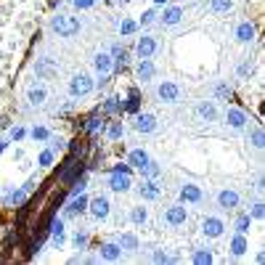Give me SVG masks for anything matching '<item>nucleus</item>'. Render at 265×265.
I'll use <instances>...</instances> for the list:
<instances>
[{
	"label": "nucleus",
	"mask_w": 265,
	"mask_h": 265,
	"mask_svg": "<svg viewBox=\"0 0 265 265\" xmlns=\"http://www.w3.org/2000/svg\"><path fill=\"white\" fill-rule=\"evenodd\" d=\"M196 117L207 122V125H215L217 120H220V112H217L215 101H199L196 103Z\"/></svg>",
	"instance_id": "14"
},
{
	"label": "nucleus",
	"mask_w": 265,
	"mask_h": 265,
	"mask_svg": "<svg viewBox=\"0 0 265 265\" xmlns=\"http://www.w3.org/2000/svg\"><path fill=\"white\" fill-rule=\"evenodd\" d=\"M109 56H112V61H114V69H117V67H125L127 50L122 48V45H112V48H109Z\"/></svg>",
	"instance_id": "32"
},
{
	"label": "nucleus",
	"mask_w": 265,
	"mask_h": 265,
	"mask_svg": "<svg viewBox=\"0 0 265 265\" xmlns=\"http://www.w3.org/2000/svg\"><path fill=\"white\" fill-rule=\"evenodd\" d=\"M191 263L193 265H212L215 263V252L210 247H196V249H191Z\"/></svg>",
	"instance_id": "24"
},
{
	"label": "nucleus",
	"mask_w": 265,
	"mask_h": 265,
	"mask_svg": "<svg viewBox=\"0 0 265 265\" xmlns=\"http://www.w3.org/2000/svg\"><path fill=\"white\" fill-rule=\"evenodd\" d=\"M236 74H239V77H247V74H252V64H249V61H244L241 67L236 69Z\"/></svg>",
	"instance_id": "50"
},
{
	"label": "nucleus",
	"mask_w": 265,
	"mask_h": 265,
	"mask_svg": "<svg viewBox=\"0 0 265 265\" xmlns=\"http://www.w3.org/2000/svg\"><path fill=\"white\" fill-rule=\"evenodd\" d=\"M249 217H252V220H263V217H265V204H263V202H255V204H252V207H249Z\"/></svg>",
	"instance_id": "43"
},
{
	"label": "nucleus",
	"mask_w": 265,
	"mask_h": 265,
	"mask_svg": "<svg viewBox=\"0 0 265 265\" xmlns=\"http://www.w3.org/2000/svg\"><path fill=\"white\" fill-rule=\"evenodd\" d=\"M98 257L106 263H120L122 257H125V249L117 244V239H114V241H103L101 249H98Z\"/></svg>",
	"instance_id": "16"
},
{
	"label": "nucleus",
	"mask_w": 265,
	"mask_h": 265,
	"mask_svg": "<svg viewBox=\"0 0 265 265\" xmlns=\"http://www.w3.org/2000/svg\"><path fill=\"white\" fill-rule=\"evenodd\" d=\"M159 193H162V189H159L157 180H144V183L138 186V196L144 199V202H157Z\"/></svg>",
	"instance_id": "21"
},
{
	"label": "nucleus",
	"mask_w": 265,
	"mask_h": 265,
	"mask_svg": "<svg viewBox=\"0 0 265 265\" xmlns=\"http://www.w3.org/2000/svg\"><path fill=\"white\" fill-rule=\"evenodd\" d=\"M151 3H154V5H167L170 0H151Z\"/></svg>",
	"instance_id": "53"
},
{
	"label": "nucleus",
	"mask_w": 265,
	"mask_h": 265,
	"mask_svg": "<svg viewBox=\"0 0 265 265\" xmlns=\"http://www.w3.org/2000/svg\"><path fill=\"white\" fill-rule=\"evenodd\" d=\"M154 74H157L154 61L151 59H138V64H135V77H138L141 82H151Z\"/></svg>",
	"instance_id": "20"
},
{
	"label": "nucleus",
	"mask_w": 265,
	"mask_h": 265,
	"mask_svg": "<svg viewBox=\"0 0 265 265\" xmlns=\"http://www.w3.org/2000/svg\"><path fill=\"white\" fill-rule=\"evenodd\" d=\"M72 5H74V8H80V11H90L96 5V0H72Z\"/></svg>",
	"instance_id": "47"
},
{
	"label": "nucleus",
	"mask_w": 265,
	"mask_h": 265,
	"mask_svg": "<svg viewBox=\"0 0 265 265\" xmlns=\"http://www.w3.org/2000/svg\"><path fill=\"white\" fill-rule=\"evenodd\" d=\"M103 127H106V122H103L101 117H88V120H85V133H88V135L101 133Z\"/></svg>",
	"instance_id": "37"
},
{
	"label": "nucleus",
	"mask_w": 265,
	"mask_h": 265,
	"mask_svg": "<svg viewBox=\"0 0 265 265\" xmlns=\"http://www.w3.org/2000/svg\"><path fill=\"white\" fill-rule=\"evenodd\" d=\"M249 228H252L249 212H241V215L236 217V223H234V231H236V234H249Z\"/></svg>",
	"instance_id": "34"
},
{
	"label": "nucleus",
	"mask_w": 265,
	"mask_h": 265,
	"mask_svg": "<svg viewBox=\"0 0 265 265\" xmlns=\"http://www.w3.org/2000/svg\"><path fill=\"white\" fill-rule=\"evenodd\" d=\"M231 257H244L249 252V239L247 234H234V239H231Z\"/></svg>",
	"instance_id": "23"
},
{
	"label": "nucleus",
	"mask_w": 265,
	"mask_h": 265,
	"mask_svg": "<svg viewBox=\"0 0 265 265\" xmlns=\"http://www.w3.org/2000/svg\"><path fill=\"white\" fill-rule=\"evenodd\" d=\"M5 148H8V138H0V154H3Z\"/></svg>",
	"instance_id": "52"
},
{
	"label": "nucleus",
	"mask_w": 265,
	"mask_h": 265,
	"mask_svg": "<svg viewBox=\"0 0 265 265\" xmlns=\"http://www.w3.org/2000/svg\"><path fill=\"white\" fill-rule=\"evenodd\" d=\"M50 69H53V64H50L48 59L37 61V74H45V72H50Z\"/></svg>",
	"instance_id": "49"
},
{
	"label": "nucleus",
	"mask_w": 265,
	"mask_h": 265,
	"mask_svg": "<svg viewBox=\"0 0 265 265\" xmlns=\"http://www.w3.org/2000/svg\"><path fill=\"white\" fill-rule=\"evenodd\" d=\"M183 16H186V11L180 8V5H165V11L157 16V22L167 29V27H178V24L183 22Z\"/></svg>",
	"instance_id": "12"
},
{
	"label": "nucleus",
	"mask_w": 265,
	"mask_h": 265,
	"mask_svg": "<svg viewBox=\"0 0 265 265\" xmlns=\"http://www.w3.org/2000/svg\"><path fill=\"white\" fill-rule=\"evenodd\" d=\"M114 3H130V0H114Z\"/></svg>",
	"instance_id": "54"
},
{
	"label": "nucleus",
	"mask_w": 265,
	"mask_h": 265,
	"mask_svg": "<svg viewBox=\"0 0 265 265\" xmlns=\"http://www.w3.org/2000/svg\"><path fill=\"white\" fill-rule=\"evenodd\" d=\"M148 159H151V154H148L146 148H133V151L127 154V165H130L133 170H141V167H144Z\"/></svg>",
	"instance_id": "27"
},
{
	"label": "nucleus",
	"mask_w": 265,
	"mask_h": 265,
	"mask_svg": "<svg viewBox=\"0 0 265 265\" xmlns=\"http://www.w3.org/2000/svg\"><path fill=\"white\" fill-rule=\"evenodd\" d=\"M64 217H50V223H48V236H50V244L53 247H61L64 244V239H67V234H64Z\"/></svg>",
	"instance_id": "19"
},
{
	"label": "nucleus",
	"mask_w": 265,
	"mask_h": 265,
	"mask_svg": "<svg viewBox=\"0 0 265 265\" xmlns=\"http://www.w3.org/2000/svg\"><path fill=\"white\" fill-rule=\"evenodd\" d=\"M125 112H130V114H135V112H141V93L138 90H130L127 93V101H125Z\"/></svg>",
	"instance_id": "33"
},
{
	"label": "nucleus",
	"mask_w": 265,
	"mask_h": 265,
	"mask_svg": "<svg viewBox=\"0 0 265 265\" xmlns=\"http://www.w3.org/2000/svg\"><path fill=\"white\" fill-rule=\"evenodd\" d=\"M130 223L133 225H146L148 223V210L144 204H138V207H133V210H130Z\"/></svg>",
	"instance_id": "31"
},
{
	"label": "nucleus",
	"mask_w": 265,
	"mask_h": 265,
	"mask_svg": "<svg viewBox=\"0 0 265 265\" xmlns=\"http://www.w3.org/2000/svg\"><path fill=\"white\" fill-rule=\"evenodd\" d=\"M151 263H178V255H170L165 247H154L151 249Z\"/></svg>",
	"instance_id": "30"
},
{
	"label": "nucleus",
	"mask_w": 265,
	"mask_h": 265,
	"mask_svg": "<svg viewBox=\"0 0 265 265\" xmlns=\"http://www.w3.org/2000/svg\"><path fill=\"white\" fill-rule=\"evenodd\" d=\"M24 135H27V130H24L22 125H16L8 130V141H24Z\"/></svg>",
	"instance_id": "46"
},
{
	"label": "nucleus",
	"mask_w": 265,
	"mask_h": 265,
	"mask_svg": "<svg viewBox=\"0 0 265 265\" xmlns=\"http://www.w3.org/2000/svg\"><path fill=\"white\" fill-rule=\"evenodd\" d=\"M29 135H32L35 141H48V138H50V133H48V127H45V125H35Z\"/></svg>",
	"instance_id": "44"
},
{
	"label": "nucleus",
	"mask_w": 265,
	"mask_h": 265,
	"mask_svg": "<svg viewBox=\"0 0 265 265\" xmlns=\"http://www.w3.org/2000/svg\"><path fill=\"white\" fill-rule=\"evenodd\" d=\"M202 199H204V191H202V186H199V183H193V180L180 183L178 202H183V204H202Z\"/></svg>",
	"instance_id": "5"
},
{
	"label": "nucleus",
	"mask_w": 265,
	"mask_h": 265,
	"mask_svg": "<svg viewBox=\"0 0 265 265\" xmlns=\"http://www.w3.org/2000/svg\"><path fill=\"white\" fill-rule=\"evenodd\" d=\"M223 120H225V125H228L231 130H244V127H247V122H249L247 112H244V109H239V106H228V109H225Z\"/></svg>",
	"instance_id": "11"
},
{
	"label": "nucleus",
	"mask_w": 265,
	"mask_h": 265,
	"mask_svg": "<svg viewBox=\"0 0 265 265\" xmlns=\"http://www.w3.org/2000/svg\"><path fill=\"white\" fill-rule=\"evenodd\" d=\"M24 202H27V189H16V191H11V196H8V204H16V207H22Z\"/></svg>",
	"instance_id": "41"
},
{
	"label": "nucleus",
	"mask_w": 265,
	"mask_h": 265,
	"mask_svg": "<svg viewBox=\"0 0 265 265\" xmlns=\"http://www.w3.org/2000/svg\"><path fill=\"white\" fill-rule=\"evenodd\" d=\"M247 141H249V146L255 148V151H263V148H265V133H263V127H252V133L247 135Z\"/></svg>",
	"instance_id": "29"
},
{
	"label": "nucleus",
	"mask_w": 265,
	"mask_h": 265,
	"mask_svg": "<svg viewBox=\"0 0 265 265\" xmlns=\"http://www.w3.org/2000/svg\"><path fill=\"white\" fill-rule=\"evenodd\" d=\"M109 189H112L114 193H127L133 189L130 172H109Z\"/></svg>",
	"instance_id": "15"
},
{
	"label": "nucleus",
	"mask_w": 265,
	"mask_h": 265,
	"mask_svg": "<svg viewBox=\"0 0 265 265\" xmlns=\"http://www.w3.org/2000/svg\"><path fill=\"white\" fill-rule=\"evenodd\" d=\"M106 138L109 141H122L125 138V125H122V122H112V125L106 127Z\"/></svg>",
	"instance_id": "36"
},
{
	"label": "nucleus",
	"mask_w": 265,
	"mask_h": 265,
	"mask_svg": "<svg viewBox=\"0 0 265 265\" xmlns=\"http://www.w3.org/2000/svg\"><path fill=\"white\" fill-rule=\"evenodd\" d=\"M101 112H103V114H109V117H117V114L125 112V101H122L120 96H112V98H106V101H103Z\"/></svg>",
	"instance_id": "26"
},
{
	"label": "nucleus",
	"mask_w": 265,
	"mask_h": 265,
	"mask_svg": "<svg viewBox=\"0 0 265 265\" xmlns=\"http://www.w3.org/2000/svg\"><path fill=\"white\" fill-rule=\"evenodd\" d=\"M225 234V220L217 215H207L202 220V236L204 239H220Z\"/></svg>",
	"instance_id": "9"
},
{
	"label": "nucleus",
	"mask_w": 265,
	"mask_h": 265,
	"mask_svg": "<svg viewBox=\"0 0 265 265\" xmlns=\"http://www.w3.org/2000/svg\"><path fill=\"white\" fill-rule=\"evenodd\" d=\"M88 239H90V236L85 234V231H77V234H74V247L82 252V249L88 247Z\"/></svg>",
	"instance_id": "45"
},
{
	"label": "nucleus",
	"mask_w": 265,
	"mask_h": 265,
	"mask_svg": "<svg viewBox=\"0 0 265 265\" xmlns=\"http://www.w3.org/2000/svg\"><path fill=\"white\" fill-rule=\"evenodd\" d=\"M215 204L220 207V210L231 212V210H236V207L241 204V193H239L236 189H220L215 193Z\"/></svg>",
	"instance_id": "8"
},
{
	"label": "nucleus",
	"mask_w": 265,
	"mask_h": 265,
	"mask_svg": "<svg viewBox=\"0 0 265 265\" xmlns=\"http://www.w3.org/2000/svg\"><path fill=\"white\" fill-rule=\"evenodd\" d=\"M80 19L72 16V14H56L53 19H50V29L56 32L59 37H74L77 32H80Z\"/></svg>",
	"instance_id": "1"
},
{
	"label": "nucleus",
	"mask_w": 265,
	"mask_h": 265,
	"mask_svg": "<svg viewBox=\"0 0 265 265\" xmlns=\"http://www.w3.org/2000/svg\"><path fill=\"white\" fill-rule=\"evenodd\" d=\"M27 101L32 103V106H43V103L48 101V88L40 85V82L29 85V90H27Z\"/></svg>",
	"instance_id": "22"
},
{
	"label": "nucleus",
	"mask_w": 265,
	"mask_h": 265,
	"mask_svg": "<svg viewBox=\"0 0 265 265\" xmlns=\"http://www.w3.org/2000/svg\"><path fill=\"white\" fill-rule=\"evenodd\" d=\"M165 223L170 225V228H180V225L189 223V210H186V204L175 202V204L167 207V210H165Z\"/></svg>",
	"instance_id": "6"
},
{
	"label": "nucleus",
	"mask_w": 265,
	"mask_h": 265,
	"mask_svg": "<svg viewBox=\"0 0 265 265\" xmlns=\"http://www.w3.org/2000/svg\"><path fill=\"white\" fill-rule=\"evenodd\" d=\"M255 37H257V27L252 22H239L236 24V29H234V40L239 45H249V43H255Z\"/></svg>",
	"instance_id": "13"
},
{
	"label": "nucleus",
	"mask_w": 265,
	"mask_h": 265,
	"mask_svg": "<svg viewBox=\"0 0 265 265\" xmlns=\"http://www.w3.org/2000/svg\"><path fill=\"white\" fill-rule=\"evenodd\" d=\"M154 96H157V101H162V103H180L183 88H180L175 80H162L157 88H154Z\"/></svg>",
	"instance_id": "4"
},
{
	"label": "nucleus",
	"mask_w": 265,
	"mask_h": 265,
	"mask_svg": "<svg viewBox=\"0 0 265 265\" xmlns=\"http://www.w3.org/2000/svg\"><path fill=\"white\" fill-rule=\"evenodd\" d=\"M154 53H157V37L154 35L138 37V43H135V56H138V59H151Z\"/></svg>",
	"instance_id": "18"
},
{
	"label": "nucleus",
	"mask_w": 265,
	"mask_h": 265,
	"mask_svg": "<svg viewBox=\"0 0 265 265\" xmlns=\"http://www.w3.org/2000/svg\"><path fill=\"white\" fill-rule=\"evenodd\" d=\"M53 162H56V151H53V148H43L40 157H37V165H40V167H50Z\"/></svg>",
	"instance_id": "40"
},
{
	"label": "nucleus",
	"mask_w": 265,
	"mask_h": 265,
	"mask_svg": "<svg viewBox=\"0 0 265 265\" xmlns=\"http://www.w3.org/2000/svg\"><path fill=\"white\" fill-rule=\"evenodd\" d=\"M157 117H154L151 112H135V117H133V130L135 133H144V135H148V133H154L157 130Z\"/></svg>",
	"instance_id": "10"
},
{
	"label": "nucleus",
	"mask_w": 265,
	"mask_h": 265,
	"mask_svg": "<svg viewBox=\"0 0 265 265\" xmlns=\"http://www.w3.org/2000/svg\"><path fill=\"white\" fill-rule=\"evenodd\" d=\"M231 8H234V0H210L212 14H228Z\"/></svg>",
	"instance_id": "38"
},
{
	"label": "nucleus",
	"mask_w": 265,
	"mask_h": 265,
	"mask_svg": "<svg viewBox=\"0 0 265 265\" xmlns=\"http://www.w3.org/2000/svg\"><path fill=\"white\" fill-rule=\"evenodd\" d=\"M109 172H133V167L125 162V165H114V167H112V170H109Z\"/></svg>",
	"instance_id": "51"
},
{
	"label": "nucleus",
	"mask_w": 265,
	"mask_h": 265,
	"mask_svg": "<svg viewBox=\"0 0 265 265\" xmlns=\"http://www.w3.org/2000/svg\"><path fill=\"white\" fill-rule=\"evenodd\" d=\"M50 148H53V151H61V148H64V138H61V135H50Z\"/></svg>",
	"instance_id": "48"
},
{
	"label": "nucleus",
	"mask_w": 265,
	"mask_h": 265,
	"mask_svg": "<svg viewBox=\"0 0 265 265\" xmlns=\"http://www.w3.org/2000/svg\"><path fill=\"white\" fill-rule=\"evenodd\" d=\"M88 193L82 191V193H77V196H72L69 199V204L64 207V217H77V215H82V212L88 210Z\"/></svg>",
	"instance_id": "17"
},
{
	"label": "nucleus",
	"mask_w": 265,
	"mask_h": 265,
	"mask_svg": "<svg viewBox=\"0 0 265 265\" xmlns=\"http://www.w3.org/2000/svg\"><path fill=\"white\" fill-rule=\"evenodd\" d=\"M141 175H144V180H157L162 175V165H159L157 159H148V162L141 167Z\"/></svg>",
	"instance_id": "28"
},
{
	"label": "nucleus",
	"mask_w": 265,
	"mask_h": 265,
	"mask_svg": "<svg viewBox=\"0 0 265 265\" xmlns=\"http://www.w3.org/2000/svg\"><path fill=\"white\" fill-rule=\"evenodd\" d=\"M212 93H215L217 98H231V96H234V90H231V85H225V82H217V85L212 88Z\"/></svg>",
	"instance_id": "42"
},
{
	"label": "nucleus",
	"mask_w": 265,
	"mask_h": 265,
	"mask_svg": "<svg viewBox=\"0 0 265 265\" xmlns=\"http://www.w3.org/2000/svg\"><path fill=\"white\" fill-rule=\"evenodd\" d=\"M93 69H96V85H106L109 77L114 72V61L109 56V50H98L93 56Z\"/></svg>",
	"instance_id": "2"
},
{
	"label": "nucleus",
	"mask_w": 265,
	"mask_h": 265,
	"mask_svg": "<svg viewBox=\"0 0 265 265\" xmlns=\"http://www.w3.org/2000/svg\"><path fill=\"white\" fill-rule=\"evenodd\" d=\"M135 32H138V22L125 16V19L120 22V35H122V37H130V35H135Z\"/></svg>",
	"instance_id": "35"
},
{
	"label": "nucleus",
	"mask_w": 265,
	"mask_h": 265,
	"mask_svg": "<svg viewBox=\"0 0 265 265\" xmlns=\"http://www.w3.org/2000/svg\"><path fill=\"white\" fill-rule=\"evenodd\" d=\"M117 244H120L125 252H138V249H141V239L135 236L133 231H125V234H120V236H117Z\"/></svg>",
	"instance_id": "25"
},
{
	"label": "nucleus",
	"mask_w": 265,
	"mask_h": 265,
	"mask_svg": "<svg viewBox=\"0 0 265 265\" xmlns=\"http://www.w3.org/2000/svg\"><path fill=\"white\" fill-rule=\"evenodd\" d=\"M157 8H148V11H144L141 14V19H138V27H151V24H157Z\"/></svg>",
	"instance_id": "39"
},
{
	"label": "nucleus",
	"mask_w": 265,
	"mask_h": 265,
	"mask_svg": "<svg viewBox=\"0 0 265 265\" xmlns=\"http://www.w3.org/2000/svg\"><path fill=\"white\" fill-rule=\"evenodd\" d=\"M93 88H96V80L88 72H77L69 80V96L72 98H85V96L93 93Z\"/></svg>",
	"instance_id": "3"
},
{
	"label": "nucleus",
	"mask_w": 265,
	"mask_h": 265,
	"mask_svg": "<svg viewBox=\"0 0 265 265\" xmlns=\"http://www.w3.org/2000/svg\"><path fill=\"white\" fill-rule=\"evenodd\" d=\"M88 212H90L93 220H106L109 212H112V202H109L106 193H98V196L90 199V202H88Z\"/></svg>",
	"instance_id": "7"
}]
</instances>
